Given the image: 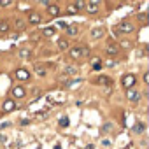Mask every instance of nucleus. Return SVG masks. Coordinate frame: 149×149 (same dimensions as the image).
<instances>
[{
  "label": "nucleus",
  "mask_w": 149,
  "mask_h": 149,
  "mask_svg": "<svg viewBox=\"0 0 149 149\" xmlns=\"http://www.w3.org/2000/svg\"><path fill=\"white\" fill-rule=\"evenodd\" d=\"M139 19L140 21H146V14H139Z\"/></svg>",
  "instance_id": "nucleus-31"
},
{
  "label": "nucleus",
  "mask_w": 149,
  "mask_h": 149,
  "mask_svg": "<svg viewBox=\"0 0 149 149\" xmlns=\"http://www.w3.org/2000/svg\"><path fill=\"white\" fill-rule=\"evenodd\" d=\"M133 133H135V135H140V133H144V125H142V123H137V125H133Z\"/></svg>",
  "instance_id": "nucleus-17"
},
{
  "label": "nucleus",
  "mask_w": 149,
  "mask_h": 149,
  "mask_svg": "<svg viewBox=\"0 0 149 149\" xmlns=\"http://www.w3.org/2000/svg\"><path fill=\"white\" fill-rule=\"evenodd\" d=\"M98 6H100V2H97V0H95V2H86V9H88V13H97L98 11Z\"/></svg>",
  "instance_id": "nucleus-8"
},
{
  "label": "nucleus",
  "mask_w": 149,
  "mask_h": 149,
  "mask_svg": "<svg viewBox=\"0 0 149 149\" xmlns=\"http://www.w3.org/2000/svg\"><path fill=\"white\" fill-rule=\"evenodd\" d=\"M19 58H30V51H28V49L19 51Z\"/></svg>",
  "instance_id": "nucleus-21"
},
{
  "label": "nucleus",
  "mask_w": 149,
  "mask_h": 149,
  "mask_svg": "<svg viewBox=\"0 0 149 149\" xmlns=\"http://www.w3.org/2000/svg\"><path fill=\"white\" fill-rule=\"evenodd\" d=\"M58 47H60V51L68 49V40L67 39H58Z\"/></svg>",
  "instance_id": "nucleus-15"
},
{
  "label": "nucleus",
  "mask_w": 149,
  "mask_h": 149,
  "mask_svg": "<svg viewBox=\"0 0 149 149\" xmlns=\"http://www.w3.org/2000/svg\"><path fill=\"white\" fill-rule=\"evenodd\" d=\"M144 83H146V84H147V83H149V74H147V72H146V74H144Z\"/></svg>",
  "instance_id": "nucleus-29"
},
{
  "label": "nucleus",
  "mask_w": 149,
  "mask_h": 149,
  "mask_svg": "<svg viewBox=\"0 0 149 149\" xmlns=\"http://www.w3.org/2000/svg\"><path fill=\"white\" fill-rule=\"evenodd\" d=\"M35 72L39 74V76H46V70H44V67H40V65H35Z\"/></svg>",
  "instance_id": "nucleus-20"
},
{
  "label": "nucleus",
  "mask_w": 149,
  "mask_h": 149,
  "mask_svg": "<svg viewBox=\"0 0 149 149\" xmlns=\"http://www.w3.org/2000/svg\"><path fill=\"white\" fill-rule=\"evenodd\" d=\"M47 7H49V9H47V13H49V16H53V18H56V16H60V7H58V6H54V4H49Z\"/></svg>",
  "instance_id": "nucleus-9"
},
{
  "label": "nucleus",
  "mask_w": 149,
  "mask_h": 149,
  "mask_svg": "<svg viewBox=\"0 0 149 149\" xmlns=\"http://www.w3.org/2000/svg\"><path fill=\"white\" fill-rule=\"evenodd\" d=\"M54 32H56V30H54L53 26H47V28H44V35H46V37H53V35H54Z\"/></svg>",
  "instance_id": "nucleus-18"
},
{
  "label": "nucleus",
  "mask_w": 149,
  "mask_h": 149,
  "mask_svg": "<svg viewBox=\"0 0 149 149\" xmlns=\"http://www.w3.org/2000/svg\"><path fill=\"white\" fill-rule=\"evenodd\" d=\"M105 35V30L104 28H93L91 30V37L93 39H100V37H104Z\"/></svg>",
  "instance_id": "nucleus-13"
},
{
  "label": "nucleus",
  "mask_w": 149,
  "mask_h": 149,
  "mask_svg": "<svg viewBox=\"0 0 149 149\" xmlns=\"http://www.w3.org/2000/svg\"><path fill=\"white\" fill-rule=\"evenodd\" d=\"M13 2L11 0H0V7H7V6H11Z\"/></svg>",
  "instance_id": "nucleus-24"
},
{
  "label": "nucleus",
  "mask_w": 149,
  "mask_h": 149,
  "mask_svg": "<svg viewBox=\"0 0 149 149\" xmlns=\"http://www.w3.org/2000/svg\"><path fill=\"white\" fill-rule=\"evenodd\" d=\"M58 26H60V28H65V30H67V26H68V23H58Z\"/></svg>",
  "instance_id": "nucleus-30"
},
{
  "label": "nucleus",
  "mask_w": 149,
  "mask_h": 149,
  "mask_svg": "<svg viewBox=\"0 0 149 149\" xmlns=\"http://www.w3.org/2000/svg\"><path fill=\"white\" fill-rule=\"evenodd\" d=\"M68 125H70V121H68V118H67V116L60 119V126H61V128H67Z\"/></svg>",
  "instance_id": "nucleus-19"
},
{
  "label": "nucleus",
  "mask_w": 149,
  "mask_h": 149,
  "mask_svg": "<svg viewBox=\"0 0 149 149\" xmlns=\"http://www.w3.org/2000/svg\"><path fill=\"white\" fill-rule=\"evenodd\" d=\"M119 51H121V47H119L116 42H109V44H107V54L114 56V54H118Z\"/></svg>",
  "instance_id": "nucleus-5"
},
{
  "label": "nucleus",
  "mask_w": 149,
  "mask_h": 149,
  "mask_svg": "<svg viewBox=\"0 0 149 149\" xmlns=\"http://www.w3.org/2000/svg\"><path fill=\"white\" fill-rule=\"evenodd\" d=\"M25 95H26V91H25L23 86H16V88L13 90V97H14V98H25Z\"/></svg>",
  "instance_id": "nucleus-7"
},
{
  "label": "nucleus",
  "mask_w": 149,
  "mask_h": 149,
  "mask_svg": "<svg viewBox=\"0 0 149 149\" xmlns=\"http://www.w3.org/2000/svg\"><path fill=\"white\" fill-rule=\"evenodd\" d=\"M9 28H11L9 21H0V33H6V32H9Z\"/></svg>",
  "instance_id": "nucleus-16"
},
{
  "label": "nucleus",
  "mask_w": 149,
  "mask_h": 149,
  "mask_svg": "<svg viewBox=\"0 0 149 149\" xmlns=\"http://www.w3.org/2000/svg\"><path fill=\"white\" fill-rule=\"evenodd\" d=\"M28 21H30L32 25H39V23L42 21V18H40V14H37V13H32V14H30V18H28Z\"/></svg>",
  "instance_id": "nucleus-12"
},
{
  "label": "nucleus",
  "mask_w": 149,
  "mask_h": 149,
  "mask_svg": "<svg viewBox=\"0 0 149 149\" xmlns=\"http://www.w3.org/2000/svg\"><path fill=\"white\" fill-rule=\"evenodd\" d=\"M109 130H112V125H104V126H102V133H105V132H109Z\"/></svg>",
  "instance_id": "nucleus-26"
},
{
  "label": "nucleus",
  "mask_w": 149,
  "mask_h": 149,
  "mask_svg": "<svg viewBox=\"0 0 149 149\" xmlns=\"http://www.w3.org/2000/svg\"><path fill=\"white\" fill-rule=\"evenodd\" d=\"M79 33V28L77 26H74V25H68L67 26V35L68 37H74V35H77Z\"/></svg>",
  "instance_id": "nucleus-14"
},
{
  "label": "nucleus",
  "mask_w": 149,
  "mask_h": 149,
  "mask_svg": "<svg viewBox=\"0 0 149 149\" xmlns=\"http://www.w3.org/2000/svg\"><path fill=\"white\" fill-rule=\"evenodd\" d=\"M14 76H16V79H19V81H28V79H30V72H28L26 68H18V70L14 72Z\"/></svg>",
  "instance_id": "nucleus-4"
},
{
  "label": "nucleus",
  "mask_w": 149,
  "mask_h": 149,
  "mask_svg": "<svg viewBox=\"0 0 149 149\" xmlns=\"http://www.w3.org/2000/svg\"><path fill=\"white\" fill-rule=\"evenodd\" d=\"M121 84H123L126 90H132V88L137 84V77L133 76V74H126V76L121 79Z\"/></svg>",
  "instance_id": "nucleus-2"
},
{
  "label": "nucleus",
  "mask_w": 149,
  "mask_h": 149,
  "mask_svg": "<svg viewBox=\"0 0 149 149\" xmlns=\"http://www.w3.org/2000/svg\"><path fill=\"white\" fill-rule=\"evenodd\" d=\"M67 13H68V14H77V9H76V7H74V6H70Z\"/></svg>",
  "instance_id": "nucleus-27"
},
{
  "label": "nucleus",
  "mask_w": 149,
  "mask_h": 149,
  "mask_svg": "<svg viewBox=\"0 0 149 149\" xmlns=\"http://www.w3.org/2000/svg\"><path fill=\"white\" fill-rule=\"evenodd\" d=\"M93 83H95V84H111V77H107V76H98L97 79H93Z\"/></svg>",
  "instance_id": "nucleus-10"
},
{
  "label": "nucleus",
  "mask_w": 149,
  "mask_h": 149,
  "mask_svg": "<svg viewBox=\"0 0 149 149\" xmlns=\"http://www.w3.org/2000/svg\"><path fill=\"white\" fill-rule=\"evenodd\" d=\"M84 6H86V2H81V0H79V2H76V4H74V7H76L77 11H79V9H83Z\"/></svg>",
  "instance_id": "nucleus-23"
},
{
  "label": "nucleus",
  "mask_w": 149,
  "mask_h": 149,
  "mask_svg": "<svg viewBox=\"0 0 149 149\" xmlns=\"http://www.w3.org/2000/svg\"><path fill=\"white\" fill-rule=\"evenodd\" d=\"M76 72H77L76 67H67V68H65V74H76Z\"/></svg>",
  "instance_id": "nucleus-22"
},
{
  "label": "nucleus",
  "mask_w": 149,
  "mask_h": 149,
  "mask_svg": "<svg viewBox=\"0 0 149 149\" xmlns=\"http://www.w3.org/2000/svg\"><path fill=\"white\" fill-rule=\"evenodd\" d=\"M93 63H95V65H100V58H98V56L91 58V65H93Z\"/></svg>",
  "instance_id": "nucleus-28"
},
{
  "label": "nucleus",
  "mask_w": 149,
  "mask_h": 149,
  "mask_svg": "<svg viewBox=\"0 0 149 149\" xmlns=\"http://www.w3.org/2000/svg\"><path fill=\"white\" fill-rule=\"evenodd\" d=\"M116 30L121 32V33H130V32L135 30V25H133V23H128V21H123V23H119V25L116 26Z\"/></svg>",
  "instance_id": "nucleus-3"
},
{
  "label": "nucleus",
  "mask_w": 149,
  "mask_h": 149,
  "mask_svg": "<svg viewBox=\"0 0 149 149\" xmlns=\"http://www.w3.org/2000/svg\"><path fill=\"white\" fill-rule=\"evenodd\" d=\"M16 109V102L14 100H6L4 102V111L6 112H11V111H14Z\"/></svg>",
  "instance_id": "nucleus-11"
},
{
  "label": "nucleus",
  "mask_w": 149,
  "mask_h": 149,
  "mask_svg": "<svg viewBox=\"0 0 149 149\" xmlns=\"http://www.w3.org/2000/svg\"><path fill=\"white\" fill-rule=\"evenodd\" d=\"M16 28H18V30H21V28H25V21H21V19H18V21H16Z\"/></svg>",
  "instance_id": "nucleus-25"
},
{
  "label": "nucleus",
  "mask_w": 149,
  "mask_h": 149,
  "mask_svg": "<svg viewBox=\"0 0 149 149\" xmlns=\"http://www.w3.org/2000/svg\"><path fill=\"white\" fill-rule=\"evenodd\" d=\"M126 98H128L130 102H139V100H140V93H139L137 90H128V91H126Z\"/></svg>",
  "instance_id": "nucleus-6"
},
{
  "label": "nucleus",
  "mask_w": 149,
  "mask_h": 149,
  "mask_svg": "<svg viewBox=\"0 0 149 149\" xmlns=\"http://www.w3.org/2000/svg\"><path fill=\"white\" fill-rule=\"evenodd\" d=\"M6 140H7V137H6V135H0V142H6Z\"/></svg>",
  "instance_id": "nucleus-32"
},
{
  "label": "nucleus",
  "mask_w": 149,
  "mask_h": 149,
  "mask_svg": "<svg viewBox=\"0 0 149 149\" xmlns=\"http://www.w3.org/2000/svg\"><path fill=\"white\" fill-rule=\"evenodd\" d=\"M90 54V49L86 47V46H77V47H72L70 51H68V56L70 58H74V60H79V58H83V56H88Z\"/></svg>",
  "instance_id": "nucleus-1"
}]
</instances>
